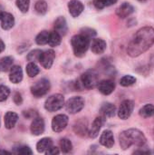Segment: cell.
Here are the masks:
<instances>
[{
	"label": "cell",
	"instance_id": "30",
	"mask_svg": "<svg viewBox=\"0 0 154 155\" xmlns=\"http://www.w3.org/2000/svg\"><path fill=\"white\" fill-rule=\"evenodd\" d=\"M40 70L39 67L35 64V63L34 62H30L27 65H26V73L28 74L29 77H34L39 74Z\"/></svg>",
	"mask_w": 154,
	"mask_h": 155
},
{
	"label": "cell",
	"instance_id": "12",
	"mask_svg": "<svg viewBox=\"0 0 154 155\" xmlns=\"http://www.w3.org/2000/svg\"><path fill=\"white\" fill-rule=\"evenodd\" d=\"M97 88L100 93H102L104 95H109L111 94L114 89H115V83L111 80V79H105L102 80L98 83Z\"/></svg>",
	"mask_w": 154,
	"mask_h": 155
},
{
	"label": "cell",
	"instance_id": "32",
	"mask_svg": "<svg viewBox=\"0 0 154 155\" xmlns=\"http://www.w3.org/2000/svg\"><path fill=\"white\" fill-rule=\"evenodd\" d=\"M136 83V78L133 75H124L123 77L121 78L120 80V84L122 86H124V87H128V86H131L133 84H134Z\"/></svg>",
	"mask_w": 154,
	"mask_h": 155
},
{
	"label": "cell",
	"instance_id": "42",
	"mask_svg": "<svg viewBox=\"0 0 154 155\" xmlns=\"http://www.w3.org/2000/svg\"><path fill=\"white\" fill-rule=\"evenodd\" d=\"M5 43L2 41V40H0V54L5 50Z\"/></svg>",
	"mask_w": 154,
	"mask_h": 155
},
{
	"label": "cell",
	"instance_id": "28",
	"mask_svg": "<svg viewBox=\"0 0 154 155\" xmlns=\"http://www.w3.org/2000/svg\"><path fill=\"white\" fill-rule=\"evenodd\" d=\"M61 35L58 34L56 31L54 32H50V36H49V41H48V45L50 46H57L61 44Z\"/></svg>",
	"mask_w": 154,
	"mask_h": 155
},
{
	"label": "cell",
	"instance_id": "45",
	"mask_svg": "<svg viewBox=\"0 0 154 155\" xmlns=\"http://www.w3.org/2000/svg\"><path fill=\"white\" fill-rule=\"evenodd\" d=\"M3 12H4V11H3V9L0 7V16H1V15H2V13H3Z\"/></svg>",
	"mask_w": 154,
	"mask_h": 155
},
{
	"label": "cell",
	"instance_id": "38",
	"mask_svg": "<svg viewBox=\"0 0 154 155\" xmlns=\"http://www.w3.org/2000/svg\"><path fill=\"white\" fill-rule=\"evenodd\" d=\"M82 34L85 35L89 38H92L96 35V32H95V30H93L92 28H84V29H82Z\"/></svg>",
	"mask_w": 154,
	"mask_h": 155
},
{
	"label": "cell",
	"instance_id": "40",
	"mask_svg": "<svg viewBox=\"0 0 154 155\" xmlns=\"http://www.w3.org/2000/svg\"><path fill=\"white\" fill-rule=\"evenodd\" d=\"M24 115H25V117H26V118L30 119V118H32V117L35 118V117H36V115H37V114L35 113V111L29 110V111H25V112H24Z\"/></svg>",
	"mask_w": 154,
	"mask_h": 155
},
{
	"label": "cell",
	"instance_id": "23",
	"mask_svg": "<svg viewBox=\"0 0 154 155\" xmlns=\"http://www.w3.org/2000/svg\"><path fill=\"white\" fill-rule=\"evenodd\" d=\"M18 120V115L13 112H7L5 115V126L6 129H12L15 127Z\"/></svg>",
	"mask_w": 154,
	"mask_h": 155
},
{
	"label": "cell",
	"instance_id": "46",
	"mask_svg": "<svg viewBox=\"0 0 154 155\" xmlns=\"http://www.w3.org/2000/svg\"><path fill=\"white\" fill-rule=\"evenodd\" d=\"M139 1H146V0H139Z\"/></svg>",
	"mask_w": 154,
	"mask_h": 155
},
{
	"label": "cell",
	"instance_id": "43",
	"mask_svg": "<svg viewBox=\"0 0 154 155\" xmlns=\"http://www.w3.org/2000/svg\"><path fill=\"white\" fill-rule=\"evenodd\" d=\"M150 151H136L134 152V153H150Z\"/></svg>",
	"mask_w": 154,
	"mask_h": 155
},
{
	"label": "cell",
	"instance_id": "31",
	"mask_svg": "<svg viewBox=\"0 0 154 155\" xmlns=\"http://www.w3.org/2000/svg\"><path fill=\"white\" fill-rule=\"evenodd\" d=\"M117 0H93V5L97 9H103L115 4Z\"/></svg>",
	"mask_w": 154,
	"mask_h": 155
},
{
	"label": "cell",
	"instance_id": "10",
	"mask_svg": "<svg viewBox=\"0 0 154 155\" xmlns=\"http://www.w3.org/2000/svg\"><path fill=\"white\" fill-rule=\"evenodd\" d=\"M104 123H105V117H103V115H101L99 117H96L94 119V121L93 122L90 130L88 131L89 137L92 138V139L96 138L99 135V132L102 129V127L104 124Z\"/></svg>",
	"mask_w": 154,
	"mask_h": 155
},
{
	"label": "cell",
	"instance_id": "34",
	"mask_svg": "<svg viewBox=\"0 0 154 155\" xmlns=\"http://www.w3.org/2000/svg\"><path fill=\"white\" fill-rule=\"evenodd\" d=\"M42 53H43L42 50H40V49H34V50L31 51L27 54L26 58H27V60L29 62H34V63L36 62V61L39 62V59H40V56H41Z\"/></svg>",
	"mask_w": 154,
	"mask_h": 155
},
{
	"label": "cell",
	"instance_id": "3",
	"mask_svg": "<svg viewBox=\"0 0 154 155\" xmlns=\"http://www.w3.org/2000/svg\"><path fill=\"white\" fill-rule=\"evenodd\" d=\"M90 39L91 38L82 33L72 37L71 44L73 46L74 53L76 56L82 57L85 54L90 46Z\"/></svg>",
	"mask_w": 154,
	"mask_h": 155
},
{
	"label": "cell",
	"instance_id": "35",
	"mask_svg": "<svg viewBox=\"0 0 154 155\" xmlns=\"http://www.w3.org/2000/svg\"><path fill=\"white\" fill-rule=\"evenodd\" d=\"M16 6L22 13H26L29 9L30 0H16Z\"/></svg>",
	"mask_w": 154,
	"mask_h": 155
},
{
	"label": "cell",
	"instance_id": "5",
	"mask_svg": "<svg viewBox=\"0 0 154 155\" xmlns=\"http://www.w3.org/2000/svg\"><path fill=\"white\" fill-rule=\"evenodd\" d=\"M81 82H82V84L84 88L93 89L95 86H97V84L99 83L98 74L93 70H88L82 74Z\"/></svg>",
	"mask_w": 154,
	"mask_h": 155
},
{
	"label": "cell",
	"instance_id": "18",
	"mask_svg": "<svg viewBox=\"0 0 154 155\" xmlns=\"http://www.w3.org/2000/svg\"><path fill=\"white\" fill-rule=\"evenodd\" d=\"M23 79V70L19 65H13L10 69L9 80L13 84H18Z\"/></svg>",
	"mask_w": 154,
	"mask_h": 155
},
{
	"label": "cell",
	"instance_id": "22",
	"mask_svg": "<svg viewBox=\"0 0 154 155\" xmlns=\"http://www.w3.org/2000/svg\"><path fill=\"white\" fill-rule=\"evenodd\" d=\"M101 114L107 118V117H113L115 115L116 113V107L114 104H111V103H104L102 107H101Z\"/></svg>",
	"mask_w": 154,
	"mask_h": 155
},
{
	"label": "cell",
	"instance_id": "2",
	"mask_svg": "<svg viewBox=\"0 0 154 155\" xmlns=\"http://www.w3.org/2000/svg\"><path fill=\"white\" fill-rule=\"evenodd\" d=\"M120 145L123 150H127L131 146L143 147L146 143V137L143 132L138 129H128L122 132L119 135Z\"/></svg>",
	"mask_w": 154,
	"mask_h": 155
},
{
	"label": "cell",
	"instance_id": "11",
	"mask_svg": "<svg viewBox=\"0 0 154 155\" xmlns=\"http://www.w3.org/2000/svg\"><path fill=\"white\" fill-rule=\"evenodd\" d=\"M54 58H55L54 52L53 50H46V51L42 53L40 59H39V62L44 68L49 69L53 65Z\"/></svg>",
	"mask_w": 154,
	"mask_h": 155
},
{
	"label": "cell",
	"instance_id": "14",
	"mask_svg": "<svg viewBox=\"0 0 154 155\" xmlns=\"http://www.w3.org/2000/svg\"><path fill=\"white\" fill-rule=\"evenodd\" d=\"M84 5L81 1L79 0H71L68 3V9H69V13L71 14V15L73 17H77L79 16L82 12L84 11Z\"/></svg>",
	"mask_w": 154,
	"mask_h": 155
},
{
	"label": "cell",
	"instance_id": "24",
	"mask_svg": "<svg viewBox=\"0 0 154 155\" xmlns=\"http://www.w3.org/2000/svg\"><path fill=\"white\" fill-rule=\"evenodd\" d=\"M53 145L51 138H43L36 144V150L38 153H45Z\"/></svg>",
	"mask_w": 154,
	"mask_h": 155
},
{
	"label": "cell",
	"instance_id": "27",
	"mask_svg": "<svg viewBox=\"0 0 154 155\" xmlns=\"http://www.w3.org/2000/svg\"><path fill=\"white\" fill-rule=\"evenodd\" d=\"M49 36H50V32L48 31H42L40 32L36 37H35V42L39 45H44L48 44L49 41Z\"/></svg>",
	"mask_w": 154,
	"mask_h": 155
},
{
	"label": "cell",
	"instance_id": "36",
	"mask_svg": "<svg viewBox=\"0 0 154 155\" xmlns=\"http://www.w3.org/2000/svg\"><path fill=\"white\" fill-rule=\"evenodd\" d=\"M10 94V90L5 85H0V102L5 101Z\"/></svg>",
	"mask_w": 154,
	"mask_h": 155
},
{
	"label": "cell",
	"instance_id": "7",
	"mask_svg": "<svg viewBox=\"0 0 154 155\" xmlns=\"http://www.w3.org/2000/svg\"><path fill=\"white\" fill-rule=\"evenodd\" d=\"M84 106V100L81 96H74L70 98L65 104L66 111L71 114L79 113Z\"/></svg>",
	"mask_w": 154,
	"mask_h": 155
},
{
	"label": "cell",
	"instance_id": "13",
	"mask_svg": "<svg viewBox=\"0 0 154 155\" xmlns=\"http://www.w3.org/2000/svg\"><path fill=\"white\" fill-rule=\"evenodd\" d=\"M31 133L35 135H41L44 132V121L43 118L41 117H35L34 118V121L32 122L31 124Z\"/></svg>",
	"mask_w": 154,
	"mask_h": 155
},
{
	"label": "cell",
	"instance_id": "21",
	"mask_svg": "<svg viewBox=\"0 0 154 155\" xmlns=\"http://www.w3.org/2000/svg\"><path fill=\"white\" fill-rule=\"evenodd\" d=\"M88 124H87V121L86 120H80L78 122L75 123V124L74 125V131L76 134L84 137L88 134Z\"/></svg>",
	"mask_w": 154,
	"mask_h": 155
},
{
	"label": "cell",
	"instance_id": "39",
	"mask_svg": "<svg viewBox=\"0 0 154 155\" xmlns=\"http://www.w3.org/2000/svg\"><path fill=\"white\" fill-rule=\"evenodd\" d=\"M60 153V151L57 147H54V146H51L46 152H45V154L47 155H55L59 154Z\"/></svg>",
	"mask_w": 154,
	"mask_h": 155
},
{
	"label": "cell",
	"instance_id": "9",
	"mask_svg": "<svg viewBox=\"0 0 154 155\" xmlns=\"http://www.w3.org/2000/svg\"><path fill=\"white\" fill-rule=\"evenodd\" d=\"M68 124V116L65 114H58L53 118L52 129L55 133H60L65 129Z\"/></svg>",
	"mask_w": 154,
	"mask_h": 155
},
{
	"label": "cell",
	"instance_id": "16",
	"mask_svg": "<svg viewBox=\"0 0 154 155\" xmlns=\"http://www.w3.org/2000/svg\"><path fill=\"white\" fill-rule=\"evenodd\" d=\"M100 143L106 147V148H112L114 144V138H113V134L110 130L104 131L101 137H100Z\"/></svg>",
	"mask_w": 154,
	"mask_h": 155
},
{
	"label": "cell",
	"instance_id": "29",
	"mask_svg": "<svg viewBox=\"0 0 154 155\" xmlns=\"http://www.w3.org/2000/svg\"><path fill=\"white\" fill-rule=\"evenodd\" d=\"M59 144H60L61 151L64 153H69L73 150V144H72L71 141L68 140V139H66V138L61 139Z\"/></svg>",
	"mask_w": 154,
	"mask_h": 155
},
{
	"label": "cell",
	"instance_id": "25",
	"mask_svg": "<svg viewBox=\"0 0 154 155\" xmlns=\"http://www.w3.org/2000/svg\"><path fill=\"white\" fill-rule=\"evenodd\" d=\"M139 114L143 117V118H150L154 116V105L148 104H145L143 108L140 109Z\"/></svg>",
	"mask_w": 154,
	"mask_h": 155
},
{
	"label": "cell",
	"instance_id": "6",
	"mask_svg": "<svg viewBox=\"0 0 154 155\" xmlns=\"http://www.w3.org/2000/svg\"><path fill=\"white\" fill-rule=\"evenodd\" d=\"M49 90H50V83L47 79L44 78L41 79L31 87V93L36 98L45 95Z\"/></svg>",
	"mask_w": 154,
	"mask_h": 155
},
{
	"label": "cell",
	"instance_id": "37",
	"mask_svg": "<svg viewBox=\"0 0 154 155\" xmlns=\"http://www.w3.org/2000/svg\"><path fill=\"white\" fill-rule=\"evenodd\" d=\"M15 153L16 154H22V155H27V154H32L33 152L32 150L28 147V146H20L18 148L15 149Z\"/></svg>",
	"mask_w": 154,
	"mask_h": 155
},
{
	"label": "cell",
	"instance_id": "1",
	"mask_svg": "<svg viewBox=\"0 0 154 155\" xmlns=\"http://www.w3.org/2000/svg\"><path fill=\"white\" fill-rule=\"evenodd\" d=\"M154 44V28L145 26L136 32L127 46V54L131 57H137L145 53Z\"/></svg>",
	"mask_w": 154,
	"mask_h": 155
},
{
	"label": "cell",
	"instance_id": "41",
	"mask_svg": "<svg viewBox=\"0 0 154 155\" xmlns=\"http://www.w3.org/2000/svg\"><path fill=\"white\" fill-rule=\"evenodd\" d=\"M22 101H23V99H22L21 94H20V93H15V94H14V102H15L17 105H19V104H22Z\"/></svg>",
	"mask_w": 154,
	"mask_h": 155
},
{
	"label": "cell",
	"instance_id": "4",
	"mask_svg": "<svg viewBox=\"0 0 154 155\" xmlns=\"http://www.w3.org/2000/svg\"><path fill=\"white\" fill-rule=\"evenodd\" d=\"M64 104V98L62 94H56L48 97L44 103V108L48 112H56L63 108Z\"/></svg>",
	"mask_w": 154,
	"mask_h": 155
},
{
	"label": "cell",
	"instance_id": "33",
	"mask_svg": "<svg viewBox=\"0 0 154 155\" xmlns=\"http://www.w3.org/2000/svg\"><path fill=\"white\" fill-rule=\"evenodd\" d=\"M35 11L39 15H44L47 12V4L44 0H38L34 5Z\"/></svg>",
	"mask_w": 154,
	"mask_h": 155
},
{
	"label": "cell",
	"instance_id": "17",
	"mask_svg": "<svg viewBox=\"0 0 154 155\" xmlns=\"http://www.w3.org/2000/svg\"><path fill=\"white\" fill-rule=\"evenodd\" d=\"M1 21V27L4 30H9L11 29L15 25V18L14 16L7 12H3L0 16Z\"/></svg>",
	"mask_w": 154,
	"mask_h": 155
},
{
	"label": "cell",
	"instance_id": "20",
	"mask_svg": "<svg viewBox=\"0 0 154 155\" xmlns=\"http://www.w3.org/2000/svg\"><path fill=\"white\" fill-rule=\"evenodd\" d=\"M54 31H56L61 35H64L67 32V24L65 18L64 16L57 17V19L54 21Z\"/></svg>",
	"mask_w": 154,
	"mask_h": 155
},
{
	"label": "cell",
	"instance_id": "19",
	"mask_svg": "<svg viewBox=\"0 0 154 155\" xmlns=\"http://www.w3.org/2000/svg\"><path fill=\"white\" fill-rule=\"evenodd\" d=\"M91 48L93 54H103L106 49V42L103 39L96 38L92 41Z\"/></svg>",
	"mask_w": 154,
	"mask_h": 155
},
{
	"label": "cell",
	"instance_id": "15",
	"mask_svg": "<svg viewBox=\"0 0 154 155\" xmlns=\"http://www.w3.org/2000/svg\"><path fill=\"white\" fill-rule=\"evenodd\" d=\"M134 11V7L127 3V2H124L117 9H116V15L120 17V18H126L128 17L131 14H133Z\"/></svg>",
	"mask_w": 154,
	"mask_h": 155
},
{
	"label": "cell",
	"instance_id": "26",
	"mask_svg": "<svg viewBox=\"0 0 154 155\" xmlns=\"http://www.w3.org/2000/svg\"><path fill=\"white\" fill-rule=\"evenodd\" d=\"M14 59L11 56H6L1 59L0 61V70L3 72H7L10 71V69L13 66Z\"/></svg>",
	"mask_w": 154,
	"mask_h": 155
},
{
	"label": "cell",
	"instance_id": "8",
	"mask_svg": "<svg viewBox=\"0 0 154 155\" xmlns=\"http://www.w3.org/2000/svg\"><path fill=\"white\" fill-rule=\"evenodd\" d=\"M134 108V104L132 100H124L118 110V116L122 120H127L133 114Z\"/></svg>",
	"mask_w": 154,
	"mask_h": 155
},
{
	"label": "cell",
	"instance_id": "44",
	"mask_svg": "<svg viewBox=\"0 0 154 155\" xmlns=\"http://www.w3.org/2000/svg\"><path fill=\"white\" fill-rule=\"evenodd\" d=\"M0 153H5V154H10L11 153H9V152H6V151H4V150H0Z\"/></svg>",
	"mask_w": 154,
	"mask_h": 155
}]
</instances>
